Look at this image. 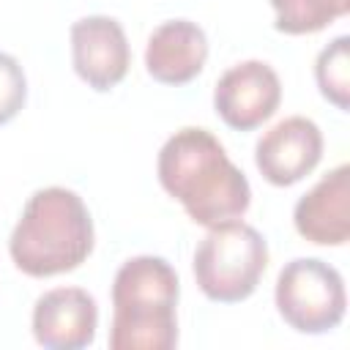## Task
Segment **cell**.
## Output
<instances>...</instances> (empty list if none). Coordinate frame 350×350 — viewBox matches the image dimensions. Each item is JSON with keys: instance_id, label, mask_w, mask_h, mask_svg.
I'll use <instances>...</instances> for the list:
<instances>
[{"instance_id": "3957f363", "label": "cell", "mask_w": 350, "mask_h": 350, "mask_svg": "<svg viewBox=\"0 0 350 350\" xmlns=\"http://www.w3.org/2000/svg\"><path fill=\"white\" fill-rule=\"evenodd\" d=\"M180 282L156 254L126 260L112 282V350H172L178 345Z\"/></svg>"}, {"instance_id": "7c38bea8", "label": "cell", "mask_w": 350, "mask_h": 350, "mask_svg": "<svg viewBox=\"0 0 350 350\" xmlns=\"http://www.w3.org/2000/svg\"><path fill=\"white\" fill-rule=\"evenodd\" d=\"M273 27L287 36H306L328 27L350 11V0H271Z\"/></svg>"}, {"instance_id": "5bb4252c", "label": "cell", "mask_w": 350, "mask_h": 350, "mask_svg": "<svg viewBox=\"0 0 350 350\" xmlns=\"http://www.w3.org/2000/svg\"><path fill=\"white\" fill-rule=\"evenodd\" d=\"M27 101V77L19 60L8 52H0V126L14 120Z\"/></svg>"}, {"instance_id": "8992f818", "label": "cell", "mask_w": 350, "mask_h": 350, "mask_svg": "<svg viewBox=\"0 0 350 350\" xmlns=\"http://www.w3.org/2000/svg\"><path fill=\"white\" fill-rule=\"evenodd\" d=\"M282 101L279 74L265 60H243L230 66L213 88L216 115L235 131L262 126Z\"/></svg>"}, {"instance_id": "5b68a950", "label": "cell", "mask_w": 350, "mask_h": 350, "mask_svg": "<svg viewBox=\"0 0 350 350\" xmlns=\"http://www.w3.org/2000/svg\"><path fill=\"white\" fill-rule=\"evenodd\" d=\"M282 320L298 334L334 331L347 306L342 273L320 257H295L279 276L273 290Z\"/></svg>"}, {"instance_id": "6da1fadb", "label": "cell", "mask_w": 350, "mask_h": 350, "mask_svg": "<svg viewBox=\"0 0 350 350\" xmlns=\"http://www.w3.org/2000/svg\"><path fill=\"white\" fill-rule=\"evenodd\" d=\"M161 189L175 197L194 224L216 227L241 219L252 205V186L224 145L200 126L178 129L159 150Z\"/></svg>"}, {"instance_id": "9c48e42d", "label": "cell", "mask_w": 350, "mask_h": 350, "mask_svg": "<svg viewBox=\"0 0 350 350\" xmlns=\"http://www.w3.org/2000/svg\"><path fill=\"white\" fill-rule=\"evenodd\" d=\"M98 328L96 298L82 287H55L33 306V336L46 350H82Z\"/></svg>"}, {"instance_id": "277c9868", "label": "cell", "mask_w": 350, "mask_h": 350, "mask_svg": "<svg viewBox=\"0 0 350 350\" xmlns=\"http://www.w3.org/2000/svg\"><path fill=\"white\" fill-rule=\"evenodd\" d=\"M268 268V243L262 232L246 221H224L208 227L194 252V279L205 298L216 304L246 301Z\"/></svg>"}, {"instance_id": "52a82bcc", "label": "cell", "mask_w": 350, "mask_h": 350, "mask_svg": "<svg viewBox=\"0 0 350 350\" xmlns=\"http://www.w3.org/2000/svg\"><path fill=\"white\" fill-rule=\"evenodd\" d=\"M71 63L77 77L98 93L120 85L131 66V49L123 25L104 14L77 19L71 25Z\"/></svg>"}, {"instance_id": "4fadbf2b", "label": "cell", "mask_w": 350, "mask_h": 350, "mask_svg": "<svg viewBox=\"0 0 350 350\" xmlns=\"http://www.w3.org/2000/svg\"><path fill=\"white\" fill-rule=\"evenodd\" d=\"M314 79L325 101H331L342 112L350 109V38L347 36L334 38L317 55Z\"/></svg>"}, {"instance_id": "8fae6325", "label": "cell", "mask_w": 350, "mask_h": 350, "mask_svg": "<svg viewBox=\"0 0 350 350\" xmlns=\"http://www.w3.org/2000/svg\"><path fill=\"white\" fill-rule=\"evenodd\" d=\"M208 60L205 30L191 19L161 22L145 46V68L161 85H186L191 82Z\"/></svg>"}, {"instance_id": "30bf717a", "label": "cell", "mask_w": 350, "mask_h": 350, "mask_svg": "<svg viewBox=\"0 0 350 350\" xmlns=\"http://www.w3.org/2000/svg\"><path fill=\"white\" fill-rule=\"evenodd\" d=\"M298 235L317 246H345L350 238V167L325 172L293 211Z\"/></svg>"}, {"instance_id": "7a4b0ae2", "label": "cell", "mask_w": 350, "mask_h": 350, "mask_svg": "<svg viewBox=\"0 0 350 350\" xmlns=\"http://www.w3.org/2000/svg\"><path fill=\"white\" fill-rule=\"evenodd\" d=\"M93 219L82 197L66 186H46L33 191L8 238L14 265L46 279L79 268L93 252Z\"/></svg>"}, {"instance_id": "ba28073f", "label": "cell", "mask_w": 350, "mask_h": 350, "mask_svg": "<svg viewBox=\"0 0 350 350\" xmlns=\"http://www.w3.org/2000/svg\"><path fill=\"white\" fill-rule=\"evenodd\" d=\"M323 159V131L304 115H290L271 126L254 145V164L273 186L304 180Z\"/></svg>"}]
</instances>
